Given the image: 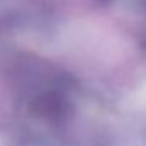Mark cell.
I'll return each instance as SVG.
<instances>
[{
    "mask_svg": "<svg viewBox=\"0 0 146 146\" xmlns=\"http://www.w3.org/2000/svg\"><path fill=\"white\" fill-rule=\"evenodd\" d=\"M143 48H144V52H146V40H144V43H143Z\"/></svg>",
    "mask_w": 146,
    "mask_h": 146,
    "instance_id": "obj_2",
    "label": "cell"
},
{
    "mask_svg": "<svg viewBox=\"0 0 146 146\" xmlns=\"http://www.w3.org/2000/svg\"><path fill=\"white\" fill-rule=\"evenodd\" d=\"M16 120L31 146H107L112 117L72 78L29 67L16 93Z\"/></svg>",
    "mask_w": 146,
    "mask_h": 146,
    "instance_id": "obj_1",
    "label": "cell"
}]
</instances>
